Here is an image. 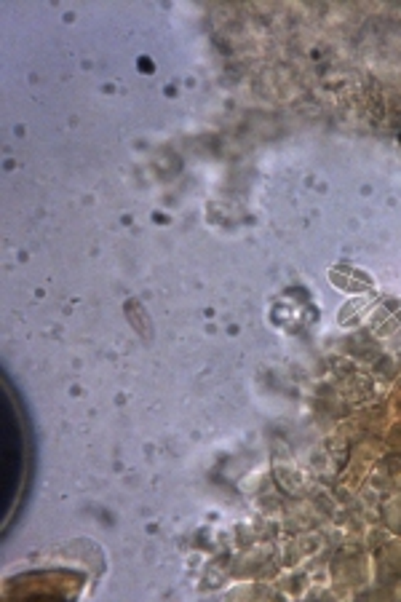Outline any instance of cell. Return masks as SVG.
<instances>
[{
	"mask_svg": "<svg viewBox=\"0 0 401 602\" xmlns=\"http://www.w3.org/2000/svg\"><path fill=\"white\" fill-rule=\"evenodd\" d=\"M123 311H126V319L134 324V330H137V332H140L145 340H150V337H153V324H150V316H147V311L142 308L140 302L129 300Z\"/></svg>",
	"mask_w": 401,
	"mask_h": 602,
	"instance_id": "1",
	"label": "cell"
}]
</instances>
